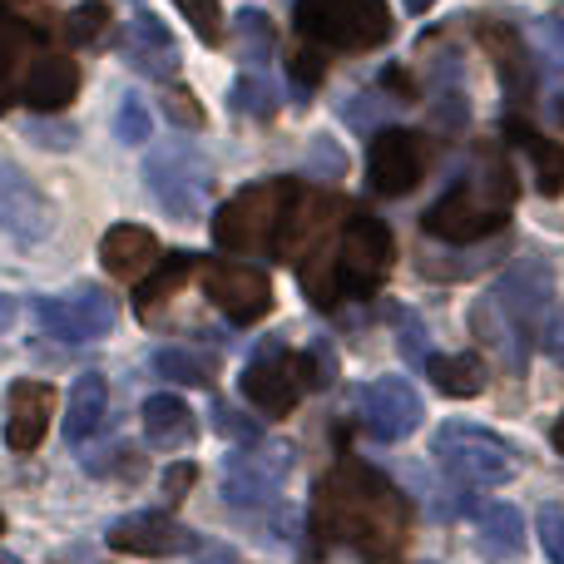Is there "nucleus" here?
<instances>
[{"label":"nucleus","mask_w":564,"mask_h":564,"mask_svg":"<svg viewBox=\"0 0 564 564\" xmlns=\"http://www.w3.org/2000/svg\"><path fill=\"white\" fill-rule=\"evenodd\" d=\"M312 530H317L322 540L351 545L371 564H391L401 555V545H406L411 506L381 470L361 466V460H341L317 486Z\"/></svg>","instance_id":"1"},{"label":"nucleus","mask_w":564,"mask_h":564,"mask_svg":"<svg viewBox=\"0 0 564 564\" xmlns=\"http://www.w3.org/2000/svg\"><path fill=\"white\" fill-rule=\"evenodd\" d=\"M115 134L124 139V144H149V105L139 95H124L119 119H115Z\"/></svg>","instance_id":"35"},{"label":"nucleus","mask_w":564,"mask_h":564,"mask_svg":"<svg viewBox=\"0 0 564 564\" xmlns=\"http://www.w3.org/2000/svg\"><path fill=\"white\" fill-rule=\"evenodd\" d=\"M381 85H391L401 99H411V95H416V85H411V75H406V69H401V65H391L387 75H381Z\"/></svg>","instance_id":"49"},{"label":"nucleus","mask_w":564,"mask_h":564,"mask_svg":"<svg viewBox=\"0 0 564 564\" xmlns=\"http://www.w3.org/2000/svg\"><path fill=\"white\" fill-rule=\"evenodd\" d=\"M426 377L436 381V391L446 397H480L486 391V361L456 351V357H426Z\"/></svg>","instance_id":"27"},{"label":"nucleus","mask_w":564,"mask_h":564,"mask_svg":"<svg viewBox=\"0 0 564 564\" xmlns=\"http://www.w3.org/2000/svg\"><path fill=\"white\" fill-rule=\"evenodd\" d=\"M198 268V258L194 253H174V258H159V268L149 273V282L139 288V317H149V312H159L169 302V292L178 288L188 273Z\"/></svg>","instance_id":"29"},{"label":"nucleus","mask_w":564,"mask_h":564,"mask_svg":"<svg viewBox=\"0 0 564 564\" xmlns=\"http://www.w3.org/2000/svg\"><path fill=\"white\" fill-rule=\"evenodd\" d=\"M540 545H545L550 564H564V510L560 506L540 510Z\"/></svg>","instance_id":"39"},{"label":"nucleus","mask_w":564,"mask_h":564,"mask_svg":"<svg viewBox=\"0 0 564 564\" xmlns=\"http://www.w3.org/2000/svg\"><path fill=\"white\" fill-rule=\"evenodd\" d=\"M401 351H406V361H416V367H426V357H431L426 327H421L411 312H401Z\"/></svg>","instance_id":"42"},{"label":"nucleus","mask_w":564,"mask_h":564,"mask_svg":"<svg viewBox=\"0 0 564 564\" xmlns=\"http://www.w3.org/2000/svg\"><path fill=\"white\" fill-rule=\"evenodd\" d=\"M0 564H15V560H10V555H0Z\"/></svg>","instance_id":"54"},{"label":"nucleus","mask_w":564,"mask_h":564,"mask_svg":"<svg viewBox=\"0 0 564 564\" xmlns=\"http://www.w3.org/2000/svg\"><path fill=\"white\" fill-rule=\"evenodd\" d=\"M154 371L164 381H178V387H208V381H214V361H208L204 351H188V347L154 351Z\"/></svg>","instance_id":"30"},{"label":"nucleus","mask_w":564,"mask_h":564,"mask_svg":"<svg viewBox=\"0 0 564 564\" xmlns=\"http://www.w3.org/2000/svg\"><path fill=\"white\" fill-rule=\"evenodd\" d=\"M391 273V234L381 218L371 214H347L322 253L297 263V278L317 307H332L337 297H371Z\"/></svg>","instance_id":"2"},{"label":"nucleus","mask_w":564,"mask_h":564,"mask_svg":"<svg viewBox=\"0 0 564 564\" xmlns=\"http://www.w3.org/2000/svg\"><path fill=\"white\" fill-rule=\"evenodd\" d=\"M322 55L317 50H297V55H292V85H297V95H312V89H317V79H322Z\"/></svg>","instance_id":"40"},{"label":"nucleus","mask_w":564,"mask_h":564,"mask_svg":"<svg viewBox=\"0 0 564 564\" xmlns=\"http://www.w3.org/2000/svg\"><path fill=\"white\" fill-rule=\"evenodd\" d=\"M25 134L40 139L45 149H69V144H75V124H50V119H30Z\"/></svg>","instance_id":"43"},{"label":"nucleus","mask_w":564,"mask_h":564,"mask_svg":"<svg viewBox=\"0 0 564 564\" xmlns=\"http://www.w3.org/2000/svg\"><path fill=\"white\" fill-rule=\"evenodd\" d=\"M490 302H496V312L510 322V327L520 332V337H540V322H545L550 312V297H555V273H550L545 258L525 253L516 258V263L500 273V282L486 292Z\"/></svg>","instance_id":"10"},{"label":"nucleus","mask_w":564,"mask_h":564,"mask_svg":"<svg viewBox=\"0 0 564 564\" xmlns=\"http://www.w3.org/2000/svg\"><path fill=\"white\" fill-rule=\"evenodd\" d=\"M500 248H486V253H456V263H436V258H421V278H436V282H456V278H470V273H480V268L496 258Z\"/></svg>","instance_id":"34"},{"label":"nucleus","mask_w":564,"mask_h":564,"mask_svg":"<svg viewBox=\"0 0 564 564\" xmlns=\"http://www.w3.org/2000/svg\"><path fill=\"white\" fill-rule=\"evenodd\" d=\"M516 194H520V184H516L510 159H500L496 149H490V154H480L476 174L460 178L451 194H441L436 204L426 208L421 228H426L431 238H441V243H466V248L486 243V238H496L500 228H506Z\"/></svg>","instance_id":"3"},{"label":"nucleus","mask_w":564,"mask_h":564,"mask_svg":"<svg viewBox=\"0 0 564 564\" xmlns=\"http://www.w3.org/2000/svg\"><path fill=\"white\" fill-rule=\"evenodd\" d=\"M194 480H198V466H194V460H178V466H169V476H164V496L169 500H184L188 490H194Z\"/></svg>","instance_id":"45"},{"label":"nucleus","mask_w":564,"mask_h":564,"mask_svg":"<svg viewBox=\"0 0 564 564\" xmlns=\"http://www.w3.org/2000/svg\"><path fill=\"white\" fill-rule=\"evenodd\" d=\"M273 20L263 10H238L234 15V50L243 65H268L273 59Z\"/></svg>","instance_id":"28"},{"label":"nucleus","mask_w":564,"mask_h":564,"mask_svg":"<svg viewBox=\"0 0 564 564\" xmlns=\"http://www.w3.org/2000/svg\"><path fill=\"white\" fill-rule=\"evenodd\" d=\"M50 416H55V391L45 381H15L6 397V446L10 451H35L50 431Z\"/></svg>","instance_id":"17"},{"label":"nucleus","mask_w":564,"mask_h":564,"mask_svg":"<svg viewBox=\"0 0 564 564\" xmlns=\"http://www.w3.org/2000/svg\"><path fill=\"white\" fill-rule=\"evenodd\" d=\"M109 411V391H105V377H79L69 387V401H65V441H89L99 431Z\"/></svg>","instance_id":"26"},{"label":"nucleus","mask_w":564,"mask_h":564,"mask_svg":"<svg viewBox=\"0 0 564 564\" xmlns=\"http://www.w3.org/2000/svg\"><path fill=\"white\" fill-rule=\"evenodd\" d=\"M426 164H431V149L421 134H411V129H381L367 154L371 194H387V198L411 194L426 178Z\"/></svg>","instance_id":"13"},{"label":"nucleus","mask_w":564,"mask_h":564,"mask_svg":"<svg viewBox=\"0 0 564 564\" xmlns=\"http://www.w3.org/2000/svg\"><path fill=\"white\" fill-rule=\"evenodd\" d=\"M431 456L456 486H506L520 466L510 441H500L486 426H470V421H446L431 441Z\"/></svg>","instance_id":"7"},{"label":"nucleus","mask_w":564,"mask_h":564,"mask_svg":"<svg viewBox=\"0 0 564 564\" xmlns=\"http://www.w3.org/2000/svg\"><path fill=\"white\" fill-rule=\"evenodd\" d=\"M214 426H218V436H234V441H258V436H263V426H258V421H248L243 411H234L228 401H218V406H214Z\"/></svg>","instance_id":"38"},{"label":"nucleus","mask_w":564,"mask_h":564,"mask_svg":"<svg viewBox=\"0 0 564 564\" xmlns=\"http://www.w3.org/2000/svg\"><path fill=\"white\" fill-rule=\"evenodd\" d=\"M550 35V50H555V55L564 59V6L555 10V15H545V25H540Z\"/></svg>","instance_id":"48"},{"label":"nucleus","mask_w":564,"mask_h":564,"mask_svg":"<svg viewBox=\"0 0 564 564\" xmlns=\"http://www.w3.org/2000/svg\"><path fill=\"white\" fill-rule=\"evenodd\" d=\"M174 6L184 10V20L194 25V35L204 45H224V10H218V0H174Z\"/></svg>","instance_id":"33"},{"label":"nucleus","mask_w":564,"mask_h":564,"mask_svg":"<svg viewBox=\"0 0 564 564\" xmlns=\"http://www.w3.org/2000/svg\"><path fill=\"white\" fill-rule=\"evenodd\" d=\"M35 322L59 341H99L115 332V297L105 288H75L59 297H35Z\"/></svg>","instance_id":"11"},{"label":"nucleus","mask_w":564,"mask_h":564,"mask_svg":"<svg viewBox=\"0 0 564 564\" xmlns=\"http://www.w3.org/2000/svg\"><path fill=\"white\" fill-rule=\"evenodd\" d=\"M480 45L496 59V75H500V85H506V95L516 99V105H525V99L535 95V65H530L525 40L510 25H500V20H486V25H480Z\"/></svg>","instance_id":"19"},{"label":"nucleus","mask_w":564,"mask_h":564,"mask_svg":"<svg viewBox=\"0 0 564 564\" xmlns=\"http://www.w3.org/2000/svg\"><path fill=\"white\" fill-rule=\"evenodd\" d=\"M79 89V69L65 55H35L20 75V99L30 109H65Z\"/></svg>","instance_id":"20"},{"label":"nucleus","mask_w":564,"mask_h":564,"mask_svg":"<svg viewBox=\"0 0 564 564\" xmlns=\"http://www.w3.org/2000/svg\"><path fill=\"white\" fill-rule=\"evenodd\" d=\"M89 476H139V456L129 446H115V451H99V456L85 460Z\"/></svg>","instance_id":"37"},{"label":"nucleus","mask_w":564,"mask_h":564,"mask_svg":"<svg viewBox=\"0 0 564 564\" xmlns=\"http://www.w3.org/2000/svg\"><path fill=\"white\" fill-rule=\"evenodd\" d=\"M401 6H406V10H411V15H426V10H431V6H436V0H401Z\"/></svg>","instance_id":"52"},{"label":"nucleus","mask_w":564,"mask_h":564,"mask_svg":"<svg viewBox=\"0 0 564 564\" xmlns=\"http://www.w3.org/2000/svg\"><path fill=\"white\" fill-rule=\"evenodd\" d=\"M0 234H10L15 243H40L55 234V204L6 154H0Z\"/></svg>","instance_id":"12"},{"label":"nucleus","mask_w":564,"mask_h":564,"mask_svg":"<svg viewBox=\"0 0 564 564\" xmlns=\"http://www.w3.org/2000/svg\"><path fill=\"white\" fill-rule=\"evenodd\" d=\"M506 134L530 154V164H535V188H540V194H545V198H560V194H564V144L545 139L540 129L520 124V119H510Z\"/></svg>","instance_id":"23"},{"label":"nucleus","mask_w":564,"mask_h":564,"mask_svg":"<svg viewBox=\"0 0 564 564\" xmlns=\"http://www.w3.org/2000/svg\"><path fill=\"white\" fill-rule=\"evenodd\" d=\"M381 109H387V99H377V95H357V99H347V105H341V115H347L357 129H371V124H377Z\"/></svg>","instance_id":"44"},{"label":"nucleus","mask_w":564,"mask_h":564,"mask_svg":"<svg viewBox=\"0 0 564 564\" xmlns=\"http://www.w3.org/2000/svg\"><path fill=\"white\" fill-rule=\"evenodd\" d=\"M194 564H238V555L228 545H218V550H204V555H198Z\"/></svg>","instance_id":"51"},{"label":"nucleus","mask_w":564,"mask_h":564,"mask_svg":"<svg viewBox=\"0 0 564 564\" xmlns=\"http://www.w3.org/2000/svg\"><path fill=\"white\" fill-rule=\"evenodd\" d=\"M297 451L288 441H248L243 451L224 460V500L228 506H278L282 500V486H288L292 466H297Z\"/></svg>","instance_id":"9"},{"label":"nucleus","mask_w":564,"mask_h":564,"mask_svg":"<svg viewBox=\"0 0 564 564\" xmlns=\"http://www.w3.org/2000/svg\"><path fill=\"white\" fill-rule=\"evenodd\" d=\"M99 263L109 268V278L134 282V278H144L159 268V238L149 234V228L119 224V228H109L105 243H99Z\"/></svg>","instance_id":"21"},{"label":"nucleus","mask_w":564,"mask_h":564,"mask_svg":"<svg viewBox=\"0 0 564 564\" xmlns=\"http://www.w3.org/2000/svg\"><path fill=\"white\" fill-rule=\"evenodd\" d=\"M470 332H476V337L486 341V347L496 351V357L506 361L510 371H525V361H530V341H525V337H516V332L506 327V317L496 312V302H490V297H476V307H470Z\"/></svg>","instance_id":"25"},{"label":"nucleus","mask_w":564,"mask_h":564,"mask_svg":"<svg viewBox=\"0 0 564 564\" xmlns=\"http://www.w3.org/2000/svg\"><path fill=\"white\" fill-rule=\"evenodd\" d=\"M307 174H322V178H341V174H347V159H341V149L332 144V139H317V144H312Z\"/></svg>","instance_id":"41"},{"label":"nucleus","mask_w":564,"mask_h":564,"mask_svg":"<svg viewBox=\"0 0 564 564\" xmlns=\"http://www.w3.org/2000/svg\"><path fill=\"white\" fill-rule=\"evenodd\" d=\"M144 184H149V194L159 198V208H164L169 218L194 224L208 204V188H214V164H208L188 139H169V144L149 149Z\"/></svg>","instance_id":"6"},{"label":"nucleus","mask_w":564,"mask_h":564,"mask_svg":"<svg viewBox=\"0 0 564 564\" xmlns=\"http://www.w3.org/2000/svg\"><path fill=\"white\" fill-rule=\"evenodd\" d=\"M109 550H119V555H144V560H169V555L198 550V535L184 520L164 516V510H139V516H124L109 530Z\"/></svg>","instance_id":"16"},{"label":"nucleus","mask_w":564,"mask_h":564,"mask_svg":"<svg viewBox=\"0 0 564 564\" xmlns=\"http://www.w3.org/2000/svg\"><path fill=\"white\" fill-rule=\"evenodd\" d=\"M540 347H545V357L555 361V367H564V307L540 327Z\"/></svg>","instance_id":"46"},{"label":"nucleus","mask_w":564,"mask_h":564,"mask_svg":"<svg viewBox=\"0 0 564 564\" xmlns=\"http://www.w3.org/2000/svg\"><path fill=\"white\" fill-rule=\"evenodd\" d=\"M327 377H332V361L322 357V351L312 357V351H288L282 341H273V347H263L243 367L238 387H243V397L253 401L263 416H288L302 391L327 387Z\"/></svg>","instance_id":"5"},{"label":"nucleus","mask_w":564,"mask_h":564,"mask_svg":"<svg viewBox=\"0 0 564 564\" xmlns=\"http://www.w3.org/2000/svg\"><path fill=\"white\" fill-rule=\"evenodd\" d=\"M292 198H297L292 178H268V184L234 194L214 218V243L224 253H278Z\"/></svg>","instance_id":"4"},{"label":"nucleus","mask_w":564,"mask_h":564,"mask_svg":"<svg viewBox=\"0 0 564 564\" xmlns=\"http://www.w3.org/2000/svg\"><path fill=\"white\" fill-rule=\"evenodd\" d=\"M476 550L490 564H510L525 555V516L516 506H486L476 516Z\"/></svg>","instance_id":"22"},{"label":"nucleus","mask_w":564,"mask_h":564,"mask_svg":"<svg viewBox=\"0 0 564 564\" xmlns=\"http://www.w3.org/2000/svg\"><path fill=\"white\" fill-rule=\"evenodd\" d=\"M357 416H361V431H367L371 441H381V446H397V441H406L411 431L421 426V397L411 391V381L401 377H381L371 381V387L357 391Z\"/></svg>","instance_id":"15"},{"label":"nucleus","mask_w":564,"mask_h":564,"mask_svg":"<svg viewBox=\"0 0 564 564\" xmlns=\"http://www.w3.org/2000/svg\"><path fill=\"white\" fill-rule=\"evenodd\" d=\"M297 30L322 50H377L391 40L387 0H297Z\"/></svg>","instance_id":"8"},{"label":"nucleus","mask_w":564,"mask_h":564,"mask_svg":"<svg viewBox=\"0 0 564 564\" xmlns=\"http://www.w3.org/2000/svg\"><path fill=\"white\" fill-rule=\"evenodd\" d=\"M560 119H564V99H560Z\"/></svg>","instance_id":"56"},{"label":"nucleus","mask_w":564,"mask_h":564,"mask_svg":"<svg viewBox=\"0 0 564 564\" xmlns=\"http://www.w3.org/2000/svg\"><path fill=\"white\" fill-rule=\"evenodd\" d=\"M204 297L214 302L228 322L248 327V322L268 317V307H273V282H268V273H258V268H248V263L218 258V263H204Z\"/></svg>","instance_id":"14"},{"label":"nucleus","mask_w":564,"mask_h":564,"mask_svg":"<svg viewBox=\"0 0 564 564\" xmlns=\"http://www.w3.org/2000/svg\"><path fill=\"white\" fill-rule=\"evenodd\" d=\"M436 119H441L446 129H460V124L470 119V105H466L460 95H446V105H436Z\"/></svg>","instance_id":"47"},{"label":"nucleus","mask_w":564,"mask_h":564,"mask_svg":"<svg viewBox=\"0 0 564 564\" xmlns=\"http://www.w3.org/2000/svg\"><path fill=\"white\" fill-rule=\"evenodd\" d=\"M555 446L564 451V416H560V426H555Z\"/></svg>","instance_id":"53"},{"label":"nucleus","mask_w":564,"mask_h":564,"mask_svg":"<svg viewBox=\"0 0 564 564\" xmlns=\"http://www.w3.org/2000/svg\"><path fill=\"white\" fill-rule=\"evenodd\" d=\"M164 115L174 119L178 129H204V109H198V99L188 95V89H178V85L164 89Z\"/></svg>","instance_id":"36"},{"label":"nucleus","mask_w":564,"mask_h":564,"mask_svg":"<svg viewBox=\"0 0 564 564\" xmlns=\"http://www.w3.org/2000/svg\"><path fill=\"white\" fill-rule=\"evenodd\" d=\"M15 317H20V302H15V297H6V292H0V337H6V332L15 327Z\"/></svg>","instance_id":"50"},{"label":"nucleus","mask_w":564,"mask_h":564,"mask_svg":"<svg viewBox=\"0 0 564 564\" xmlns=\"http://www.w3.org/2000/svg\"><path fill=\"white\" fill-rule=\"evenodd\" d=\"M0 535H6V516H0Z\"/></svg>","instance_id":"55"},{"label":"nucleus","mask_w":564,"mask_h":564,"mask_svg":"<svg viewBox=\"0 0 564 564\" xmlns=\"http://www.w3.org/2000/svg\"><path fill=\"white\" fill-rule=\"evenodd\" d=\"M144 441L159 451H174L194 441V411L178 397H149L144 401Z\"/></svg>","instance_id":"24"},{"label":"nucleus","mask_w":564,"mask_h":564,"mask_svg":"<svg viewBox=\"0 0 564 564\" xmlns=\"http://www.w3.org/2000/svg\"><path fill=\"white\" fill-rule=\"evenodd\" d=\"M105 30H109V6L105 0H85V6L69 10V20H65L69 45H95V40H105Z\"/></svg>","instance_id":"32"},{"label":"nucleus","mask_w":564,"mask_h":564,"mask_svg":"<svg viewBox=\"0 0 564 564\" xmlns=\"http://www.w3.org/2000/svg\"><path fill=\"white\" fill-rule=\"evenodd\" d=\"M228 105L238 115H253V119H273L278 115V89L268 85L263 75H243L234 89H228Z\"/></svg>","instance_id":"31"},{"label":"nucleus","mask_w":564,"mask_h":564,"mask_svg":"<svg viewBox=\"0 0 564 564\" xmlns=\"http://www.w3.org/2000/svg\"><path fill=\"white\" fill-rule=\"evenodd\" d=\"M119 50H124L129 65H134L139 75H149V79H174L178 75V45H174V35H169V25L159 15H149V10H139V15L124 25V40H119Z\"/></svg>","instance_id":"18"}]
</instances>
